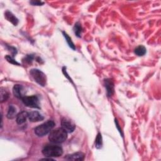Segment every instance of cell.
Listing matches in <instances>:
<instances>
[{
	"instance_id": "6da1fadb",
	"label": "cell",
	"mask_w": 161,
	"mask_h": 161,
	"mask_svg": "<svg viewBox=\"0 0 161 161\" xmlns=\"http://www.w3.org/2000/svg\"><path fill=\"white\" fill-rule=\"evenodd\" d=\"M67 137V132L62 127L52 130L49 136V140L53 144H61L63 143Z\"/></svg>"
},
{
	"instance_id": "7a4b0ae2",
	"label": "cell",
	"mask_w": 161,
	"mask_h": 161,
	"mask_svg": "<svg viewBox=\"0 0 161 161\" xmlns=\"http://www.w3.org/2000/svg\"><path fill=\"white\" fill-rule=\"evenodd\" d=\"M55 127V123L53 120H48L35 129V133L39 137H44L50 133Z\"/></svg>"
},
{
	"instance_id": "3957f363",
	"label": "cell",
	"mask_w": 161,
	"mask_h": 161,
	"mask_svg": "<svg viewBox=\"0 0 161 161\" xmlns=\"http://www.w3.org/2000/svg\"><path fill=\"white\" fill-rule=\"evenodd\" d=\"M43 154L47 157H58L62 155L61 147L56 145H47L42 150Z\"/></svg>"
},
{
	"instance_id": "277c9868",
	"label": "cell",
	"mask_w": 161,
	"mask_h": 161,
	"mask_svg": "<svg viewBox=\"0 0 161 161\" xmlns=\"http://www.w3.org/2000/svg\"><path fill=\"white\" fill-rule=\"evenodd\" d=\"M30 74L33 79L39 84L42 86H45L47 82L46 76L41 70L37 69H32L30 72Z\"/></svg>"
},
{
	"instance_id": "5b68a950",
	"label": "cell",
	"mask_w": 161,
	"mask_h": 161,
	"mask_svg": "<svg viewBox=\"0 0 161 161\" xmlns=\"http://www.w3.org/2000/svg\"><path fill=\"white\" fill-rule=\"evenodd\" d=\"M24 104L30 108H40L39 100L37 96H24L22 99Z\"/></svg>"
},
{
	"instance_id": "8992f818",
	"label": "cell",
	"mask_w": 161,
	"mask_h": 161,
	"mask_svg": "<svg viewBox=\"0 0 161 161\" xmlns=\"http://www.w3.org/2000/svg\"><path fill=\"white\" fill-rule=\"evenodd\" d=\"M61 125H62V128L64 130H66L67 133L73 132L76 128L75 125L66 118H63L62 120Z\"/></svg>"
},
{
	"instance_id": "52a82bcc",
	"label": "cell",
	"mask_w": 161,
	"mask_h": 161,
	"mask_svg": "<svg viewBox=\"0 0 161 161\" xmlns=\"http://www.w3.org/2000/svg\"><path fill=\"white\" fill-rule=\"evenodd\" d=\"M13 92L17 98L19 99H22L24 96V93H25V89L23 86L20 85V84H16L14 86L13 88Z\"/></svg>"
},
{
	"instance_id": "ba28073f",
	"label": "cell",
	"mask_w": 161,
	"mask_h": 161,
	"mask_svg": "<svg viewBox=\"0 0 161 161\" xmlns=\"http://www.w3.org/2000/svg\"><path fill=\"white\" fill-rule=\"evenodd\" d=\"M28 119L30 121L32 122H38L40 121H42L44 119V117L39 113L38 112H31L28 113Z\"/></svg>"
},
{
	"instance_id": "9c48e42d",
	"label": "cell",
	"mask_w": 161,
	"mask_h": 161,
	"mask_svg": "<svg viewBox=\"0 0 161 161\" xmlns=\"http://www.w3.org/2000/svg\"><path fill=\"white\" fill-rule=\"evenodd\" d=\"M28 117V113H27V112L23 111L17 115L16 120V123L19 125H22L27 121V119Z\"/></svg>"
},
{
	"instance_id": "30bf717a",
	"label": "cell",
	"mask_w": 161,
	"mask_h": 161,
	"mask_svg": "<svg viewBox=\"0 0 161 161\" xmlns=\"http://www.w3.org/2000/svg\"><path fill=\"white\" fill-rule=\"evenodd\" d=\"M65 159L67 160H83L84 159V154L82 152H77L73 154L67 155Z\"/></svg>"
},
{
	"instance_id": "8fae6325",
	"label": "cell",
	"mask_w": 161,
	"mask_h": 161,
	"mask_svg": "<svg viewBox=\"0 0 161 161\" xmlns=\"http://www.w3.org/2000/svg\"><path fill=\"white\" fill-rule=\"evenodd\" d=\"M105 83V87L107 90V94H108V96H112V95L114 93V84L112 80L110 79H106L104 81Z\"/></svg>"
},
{
	"instance_id": "7c38bea8",
	"label": "cell",
	"mask_w": 161,
	"mask_h": 161,
	"mask_svg": "<svg viewBox=\"0 0 161 161\" xmlns=\"http://www.w3.org/2000/svg\"><path fill=\"white\" fill-rule=\"evenodd\" d=\"M5 16H6V19L9 22L12 23L15 26H16L18 24V23H19V20L16 19V17L11 12L9 11H6Z\"/></svg>"
},
{
	"instance_id": "4fadbf2b",
	"label": "cell",
	"mask_w": 161,
	"mask_h": 161,
	"mask_svg": "<svg viewBox=\"0 0 161 161\" xmlns=\"http://www.w3.org/2000/svg\"><path fill=\"white\" fill-rule=\"evenodd\" d=\"M16 110L13 105H10L9 106L8 113H7V118L9 119H13L15 117H16Z\"/></svg>"
},
{
	"instance_id": "5bb4252c",
	"label": "cell",
	"mask_w": 161,
	"mask_h": 161,
	"mask_svg": "<svg viewBox=\"0 0 161 161\" xmlns=\"http://www.w3.org/2000/svg\"><path fill=\"white\" fill-rule=\"evenodd\" d=\"M146 49L145 47L140 45L135 49V53L138 56H143L146 54Z\"/></svg>"
},
{
	"instance_id": "9a60e30c",
	"label": "cell",
	"mask_w": 161,
	"mask_h": 161,
	"mask_svg": "<svg viewBox=\"0 0 161 161\" xmlns=\"http://www.w3.org/2000/svg\"><path fill=\"white\" fill-rule=\"evenodd\" d=\"M0 95H1V103L6 101L9 97L8 93L5 90V89L3 87L1 88V93H0Z\"/></svg>"
},
{
	"instance_id": "2e32d148",
	"label": "cell",
	"mask_w": 161,
	"mask_h": 161,
	"mask_svg": "<svg viewBox=\"0 0 161 161\" xmlns=\"http://www.w3.org/2000/svg\"><path fill=\"white\" fill-rule=\"evenodd\" d=\"M63 35H64V36L66 40V41H67L68 45H69V47H70V48H72L73 49L75 50V49H76V48H75V45H74V43L73 42L72 39H71V38L69 36V35H68L66 33H65L64 32H63Z\"/></svg>"
},
{
	"instance_id": "e0dca14e",
	"label": "cell",
	"mask_w": 161,
	"mask_h": 161,
	"mask_svg": "<svg viewBox=\"0 0 161 161\" xmlns=\"http://www.w3.org/2000/svg\"><path fill=\"white\" fill-rule=\"evenodd\" d=\"M74 32L78 37H81V34L82 32V27L79 23H77L76 24H75V26L74 28Z\"/></svg>"
},
{
	"instance_id": "ac0fdd59",
	"label": "cell",
	"mask_w": 161,
	"mask_h": 161,
	"mask_svg": "<svg viewBox=\"0 0 161 161\" xmlns=\"http://www.w3.org/2000/svg\"><path fill=\"white\" fill-rule=\"evenodd\" d=\"M102 146V137L101 133H98L95 141V147L97 149H100Z\"/></svg>"
},
{
	"instance_id": "d6986e66",
	"label": "cell",
	"mask_w": 161,
	"mask_h": 161,
	"mask_svg": "<svg viewBox=\"0 0 161 161\" xmlns=\"http://www.w3.org/2000/svg\"><path fill=\"white\" fill-rule=\"evenodd\" d=\"M6 59L8 61V62H9L11 64H15V65H20V64L19 62H17L12 57H11L10 56H6L5 57Z\"/></svg>"
},
{
	"instance_id": "ffe728a7",
	"label": "cell",
	"mask_w": 161,
	"mask_h": 161,
	"mask_svg": "<svg viewBox=\"0 0 161 161\" xmlns=\"http://www.w3.org/2000/svg\"><path fill=\"white\" fill-rule=\"evenodd\" d=\"M31 4H32L33 5H37V6H40L44 5L43 2H39V1H33V2H30Z\"/></svg>"
}]
</instances>
